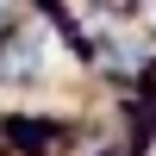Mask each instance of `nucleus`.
<instances>
[{
	"label": "nucleus",
	"instance_id": "f257e3e1",
	"mask_svg": "<svg viewBox=\"0 0 156 156\" xmlns=\"http://www.w3.org/2000/svg\"><path fill=\"white\" fill-rule=\"evenodd\" d=\"M0 19H6V0H0Z\"/></svg>",
	"mask_w": 156,
	"mask_h": 156
}]
</instances>
